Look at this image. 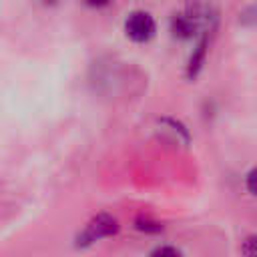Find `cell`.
I'll use <instances>...</instances> for the list:
<instances>
[{"label":"cell","instance_id":"8992f818","mask_svg":"<svg viewBox=\"0 0 257 257\" xmlns=\"http://www.w3.org/2000/svg\"><path fill=\"white\" fill-rule=\"evenodd\" d=\"M135 227H137L139 231H145V233H159V231H163V225H161V223L151 221V219H147V217H139V219L135 221Z\"/></svg>","mask_w":257,"mask_h":257},{"label":"cell","instance_id":"3957f363","mask_svg":"<svg viewBox=\"0 0 257 257\" xmlns=\"http://www.w3.org/2000/svg\"><path fill=\"white\" fill-rule=\"evenodd\" d=\"M171 32L175 38H181V40H189V38L199 34L197 26L191 22V18L185 12H179L171 18Z\"/></svg>","mask_w":257,"mask_h":257},{"label":"cell","instance_id":"52a82bcc","mask_svg":"<svg viewBox=\"0 0 257 257\" xmlns=\"http://www.w3.org/2000/svg\"><path fill=\"white\" fill-rule=\"evenodd\" d=\"M241 255L243 257H257V241H255V235H247L241 241Z\"/></svg>","mask_w":257,"mask_h":257},{"label":"cell","instance_id":"277c9868","mask_svg":"<svg viewBox=\"0 0 257 257\" xmlns=\"http://www.w3.org/2000/svg\"><path fill=\"white\" fill-rule=\"evenodd\" d=\"M207 44H209V38L207 36H201V40L197 42V46H195V50H193V54L189 58V66H187L189 78L197 76V72L201 70L203 60H205V54H207Z\"/></svg>","mask_w":257,"mask_h":257},{"label":"cell","instance_id":"5b68a950","mask_svg":"<svg viewBox=\"0 0 257 257\" xmlns=\"http://www.w3.org/2000/svg\"><path fill=\"white\" fill-rule=\"evenodd\" d=\"M149 257H185V255H183L181 249H177L173 245H159V247H155L151 251Z\"/></svg>","mask_w":257,"mask_h":257},{"label":"cell","instance_id":"7a4b0ae2","mask_svg":"<svg viewBox=\"0 0 257 257\" xmlns=\"http://www.w3.org/2000/svg\"><path fill=\"white\" fill-rule=\"evenodd\" d=\"M124 32L133 42H149L157 32L155 18L145 10H135L124 20Z\"/></svg>","mask_w":257,"mask_h":257},{"label":"cell","instance_id":"6da1fadb","mask_svg":"<svg viewBox=\"0 0 257 257\" xmlns=\"http://www.w3.org/2000/svg\"><path fill=\"white\" fill-rule=\"evenodd\" d=\"M116 231H118V221L108 213H100V215L92 217L84 225V229L76 235V247H90L92 243H96L100 239L116 235Z\"/></svg>","mask_w":257,"mask_h":257},{"label":"cell","instance_id":"30bf717a","mask_svg":"<svg viewBox=\"0 0 257 257\" xmlns=\"http://www.w3.org/2000/svg\"><path fill=\"white\" fill-rule=\"evenodd\" d=\"M44 2H46V4H52V2H56V0H44Z\"/></svg>","mask_w":257,"mask_h":257},{"label":"cell","instance_id":"ba28073f","mask_svg":"<svg viewBox=\"0 0 257 257\" xmlns=\"http://www.w3.org/2000/svg\"><path fill=\"white\" fill-rule=\"evenodd\" d=\"M253 181H255V169H251V171L247 173V177H245V183H247V191H249V195H255V185H253Z\"/></svg>","mask_w":257,"mask_h":257},{"label":"cell","instance_id":"9c48e42d","mask_svg":"<svg viewBox=\"0 0 257 257\" xmlns=\"http://www.w3.org/2000/svg\"><path fill=\"white\" fill-rule=\"evenodd\" d=\"M88 6H94V8H100V6H106L110 0H84Z\"/></svg>","mask_w":257,"mask_h":257}]
</instances>
